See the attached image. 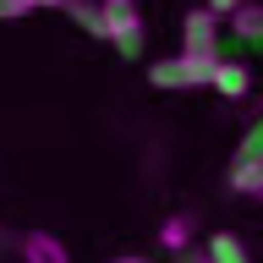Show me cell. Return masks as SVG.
I'll use <instances>...</instances> for the list:
<instances>
[{
  "label": "cell",
  "instance_id": "obj_8",
  "mask_svg": "<svg viewBox=\"0 0 263 263\" xmlns=\"http://www.w3.org/2000/svg\"><path fill=\"white\" fill-rule=\"evenodd\" d=\"M230 186L241 197H258L263 203V159H252V164H230Z\"/></svg>",
  "mask_w": 263,
  "mask_h": 263
},
{
  "label": "cell",
  "instance_id": "obj_16",
  "mask_svg": "<svg viewBox=\"0 0 263 263\" xmlns=\"http://www.w3.org/2000/svg\"><path fill=\"white\" fill-rule=\"evenodd\" d=\"M110 263H148V258H137V252H132V258H110Z\"/></svg>",
  "mask_w": 263,
  "mask_h": 263
},
{
  "label": "cell",
  "instance_id": "obj_14",
  "mask_svg": "<svg viewBox=\"0 0 263 263\" xmlns=\"http://www.w3.org/2000/svg\"><path fill=\"white\" fill-rule=\"evenodd\" d=\"M28 6H33V11H44V6H66V0H28Z\"/></svg>",
  "mask_w": 263,
  "mask_h": 263
},
{
  "label": "cell",
  "instance_id": "obj_2",
  "mask_svg": "<svg viewBox=\"0 0 263 263\" xmlns=\"http://www.w3.org/2000/svg\"><path fill=\"white\" fill-rule=\"evenodd\" d=\"M214 66H219V61H197V55L176 49L170 61H154V66H148V82H154L159 93H181V88H209V82H214Z\"/></svg>",
  "mask_w": 263,
  "mask_h": 263
},
{
  "label": "cell",
  "instance_id": "obj_13",
  "mask_svg": "<svg viewBox=\"0 0 263 263\" xmlns=\"http://www.w3.org/2000/svg\"><path fill=\"white\" fill-rule=\"evenodd\" d=\"M209 11L214 16H236V11H241V0H209Z\"/></svg>",
  "mask_w": 263,
  "mask_h": 263
},
{
  "label": "cell",
  "instance_id": "obj_15",
  "mask_svg": "<svg viewBox=\"0 0 263 263\" xmlns=\"http://www.w3.org/2000/svg\"><path fill=\"white\" fill-rule=\"evenodd\" d=\"M186 263H214V252H192V258H186Z\"/></svg>",
  "mask_w": 263,
  "mask_h": 263
},
{
  "label": "cell",
  "instance_id": "obj_10",
  "mask_svg": "<svg viewBox=\"0 0 263 263\" xmlns=\"http://www.w3.org/2000/svg\"><path fill=\"white\" fill-rule=\"evenodd\" d=\"M230 22H236V33H241L247 44H258V49H263V6H247V0H241V11L230 16Z\"/></svg>",
  "mask_w": 263,
  "mask_h": 263
},
{
  "label": "cell",
  "instance_id": "obj_6",
  "mask_svg": "<svg viewBox=\"0 0 263 263\" xmlns=\"http://www.w3.org/2000/svg\"><path fill=\"white\" fill-rule=\"evenodd\" d=\"M71 22H77L82 33H93V39H104V0H66L61 6Z\"/></svg>",
  "mask_w": 263,
  "mask_h": 263
},
{
  "label": "cell",
  "instance_id": "obj_7",
  "mask_svg": "<svg viewBox=\"0 0 263 263\" xmlns=\"http://www.w3.org/2000/svg\"><path fill=\"white\" fill-rule=\"evenodd\" d=\"M214 263H252V252H247L241 236H230V230H214V241H209Z\"/></svg>",
  "mask_w": 263,
  "mask_h": 263
},
{
  "label": "cell",
  "instance_id": "obj_11",
  "mask_svg": "<svg viewBox=\"0 0 263 263\" xmlns=\"http://www.w3.org/2000/svg\"><path fill=\"white\" fill-rule=\"evenodd\" d=\"M252 159H263V121L247 132V143L236 148V164H252Z\"/></svg>",
  "mask_w": 263,
  "mask_h": 263
},
{
  "label": "cell",
  "instance_id": "obj_4",
  "mask_svg": "<svg viewBox=\"0 0 263 263\" xmlns=\"http://www.w3.org/2000/svg\"><path fill=\"white\" fill-rule=\"evenodd\" d=\"M22 263H71V252L55 230H28L22 236Z\"/></svg>",
  "mask_w": 263,
  "mask_h": 263
},
{
  "label": "cell",
  "instance_id": "obj_1",
  "mask_svg": "<svg viewBox=\"0 0 263 263\" xmlns=\"http://www.w3.org/2000/svg\"><path fill=\"white\" fill-rule=\"evenodd\" d=\"M104 44H110L121 61H137V55H143L148 33H143L137 0H104Z\"/></svg>",
  "mask_w": 263,
  "mask_h": 263
},
{
  "label": "cell",
  "instance_id": "obj_9",
  "mask_svg": "<svg viewBox=\"0 0 263 263\" xmlns=\"http://www.w3.org/2000/svg\"><path fill=\"white\" fill-rule=\"evenodd\" d=\"M186 241H192V219H186V214H170L159 225V247L164 252H186Z\"/></svg>",
  "mask_w": 263,
  "mask_h": 263
},
{
  "label": "cell",
  "instance_id": "obj_5",
  "mask_svg": "<svg viewBox=\"0 0 263 263\" xmlns=\"http://www.w3.org/2000/svg\"><path fill=\"white\" fill-rule=\"evenodd\" d=\"M214 93H225V99H247V88H252V71H247L241 61H225L219 55V66H214V82H209Z\"/></svg>",
  "mask_w": 263,
  "mask_h": 263
},
{
  "label": "cell",
  "instance_id": "obj_3",
  "mask_svg": "<svg viewBox=\"0 0 263 263\" xmlns=\"http://www.w3.org/2000/svg\"><path fill=\"white\" fill-rule=\"evenodd\" d=\"M181 49L197 55V61H219V16L209 6H197V11L181 16Z\"/></svg>",
  "mask_w": 263,
  "mask_h": 263
},
{
  "label": "cell",
  "instance_id": "obj_12",
  "mask_svg": "<svg viewBox=\"0 0 263 263\" xmlns=\"http://www.w3.org/2000/svg\"><path fill=\"white\" fill-rule=\"evenodd\" d=\"M16 16H33L28 0H0V22H16Z\"/></svg>",
  "mask_w": 263,
  "mask_h": 263
}]
</instances>
